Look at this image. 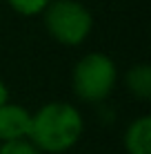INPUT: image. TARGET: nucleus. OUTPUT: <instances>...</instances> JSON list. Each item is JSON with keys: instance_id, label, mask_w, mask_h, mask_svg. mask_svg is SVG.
I'll return each mask as SVG.
<instances>
[{"instance_id": "obj_9", "label": "nucleus", "mask_w": 151, "mask_h": 154, "mask_svg": "<svg viewBox=\"0 0 151 154\" xmlns=\"http://www.w3.org/2000/svg\"><path fill=\"white\" fill-rule=\"evenodd\" d=\"M4 103H9V87H7V83L0 78V107H2Z\"/></svg>"}, {"instance_id": "obj_6", "label": "nucleus", "mask_w": 151, "mask_h": 154, "mask_svg": "<svg viewBox=\"0 0 151 154\" xmlns=\"http://www.w3.org/2000/svg\"><path fill=\"white\" fill-rule=\"evenodd\" d=\"M124 85H127L129 94L138 100H149L151 98V67L147 63H138V65L129 67L124 74Z\"/></svg>"}, {"instance_id": "obj_3", "label": "nucleus", "mask_w": 151, "mask_h": 154, "mask_svg": "<svg viewBox=\"0 0 151 154\" xmlns=\"http://www.w3.org/2000/svg\"><path fill=\"white\" fill-rule=\"evenodd\" d=\"M42 18L47 34L67 47L82 45L93 29L91 11L78 0H51L42 11Z\"/></svg>"}, {"instance_id": "obj_7", "label": "nucleus", "mask_w": 151, "mask_h": 154, "mask_svg": "<svg viewBox=\"0 0 151 154\" xmlns=\"http://www.w3.org/2000/svg\"><path fill=\"white\" fill-rule=\"evenodd\" d=\"M51 0H7V5L20 16H40Z\"/></svg>"}, {"instance_id": "obj_2", "label": "nucleus", "mask_w": 151, "mask_h": 154, "mask_svg": "<svg viewBox=\"0 0 151 154\" xmlns=\"http://www.w3.org/2000/svg\"><path fill=\"white\" fill-rule=\"evenodd\" d=\"M118 83V67L111 56L102 51L85 54L71 74L74 94L85 103H102Z\"/></svg>"}, {"instance_id": "obj_4", "label": "nucleus", "mask_w": 151, "mask_h": 154, "mask_svg": "<svg viewBox=\"0 0 151 154\" xmlns=\"http://www.w3.org/2000/svg\"><path fill=\"white\" fill-rule=\"evenodd\" d=\"M31 130V112L22 105L4 103L0 107V141H20L29 139Z\"/></svg>"}, {"instance_id": "obj_8", "label": "nucleus", "mask_w": 151, "mask_h": 154, "mask_svg": "<svg viewBox=\"0 0 151 154\" xmlns=\"http://www.w3.org/2000/svg\"><path fill=\"white\" fill-rule=\"evenodd\" d=\"M0 154H42L29 139L20 141H7L0 145Z\"/></svg>"}, {"instance_id": "obj_1", "label": "nucleus", "mask_w": 151, "mask_h": 154, "mask_svg": "<svg viewBox=\"0 0 151 154\" xmlns=\"http://www.w3.org/2000/svg\"><path fill=\"white\" fill-rule=\"evenodd\" d=\"M85 132V119L71 103L51 100L31 114L29 141L47 154H62L76 145Z\"/></svg>"}, {"instance_id": "obj_5", "label": "nucleus", "mask_w": 151, "mask_h": 154, "mask_svg": "<svg viewBox=\"0 0 151 154\" xmlns=\"http://www.w3.org/2000/svg\"><path fill=\"white\" fill-rule=\"evenodd\" d=\"M127 154H151V116H138L124 130Z\"/></svg>"}]
</instances>
